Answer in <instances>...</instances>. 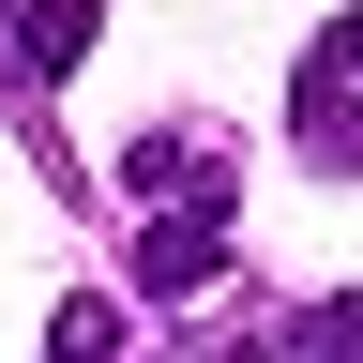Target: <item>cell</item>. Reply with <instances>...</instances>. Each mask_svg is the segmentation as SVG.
<instances>
[{
  "mask_svg": "<svg viewBox=\"0 0 363 363\" xmlns=\"http://www.w3.org/2000/svg\"><path fill=\"white\" fill-rule=\"evenodd\" d=\"M227 242H242V197H136V288L152 303H197Z\"/></svg>",
  "mask_w": 363,
  "mask_h": 363,
  "instance_id": "cell-1",
  "label": "cell"
},
{
  "mask_svg": "<svg viewBox=\"0 0 363 363\" xmlns=\"http://www.w3.org/2000/svg\"><path fill=\"white\" fill-rule=\"evenodd\" d=\"M288 121H303V167H363V16H333L303 45V76H288Z\"/></svg>",
  "mask_w": 363,
  "mask_h": 363,
  "instance_id": "cell-2",
  "label": "cell"
},
{
  "mask_svg": "<svg viewBox=\"0 0 363 363\" xmlns=\"http://www.w3.org/2000/svg\"><path fill=\"white\" fill-rule=\"evenodd\" d=\"M121 197H242V152L197 121H152V136H121Z\"/></svg>",
  "mask_w": 363,
  "mask_h": 363,
  "instance_id": "cell-3",
  "label": "cell"
},
{
  "mask_svg": "<svg viewBox=\"0 0 363 363\" xmlns=\"http://www.w3.org/2000/svg\"><path fill=\"white\" fill-rule=\"evenodd\" d=\"M91 30H106L91 0H0V45H16V76H30V91H45V76H76V61H91Z\"/></svg>",
  "mask_w": 363,
  "mask_h": 363,
  "instance_id": "cell-4",
  "label": "cell"
}]
</instances>
